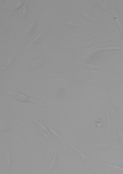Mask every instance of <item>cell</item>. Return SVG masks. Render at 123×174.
Wrapping results in <instances>:
<instances>
[{"label": "cell", "mask_w": 123, "mask_h": 174, "mask_svg": "<svg viewBox=\"0 0 123 174\" xmlns=\"http://www.w3.org/2000/svg\"><path fill=\"white\" fill-rule=\"evenodd\" d=\"M6 93L20 101L31 103L43 106H46L43 103L30 98L23 93L8 91H6Z\"/></svg>", "instance_id": "obj_1"}, {"label": "cell", "mask_w": 123, "mask_h": 174, "mask_svg": "<svg viewBox=\"0 0 123 174\" xmlns=\"http://www.w3.org/2000/svg\"><path fill=\"white\" fill-rule=\"evenodd\" d=\"M15 112L18 113L19 114H22L23 115L26 116L30 118H31V119H32L34 122H35L36 123H37L41 127L40 128L42 129L44 131H45L46 132H47V133H49V130H48V129L47 128V127L44 124H43L41 122V123L40 122H39L37 120H36L35 118H33L31 117V116L25 114H24V113H22L20 112H17L15 111Z\"/></svg>", "instance_id": "obj_2"}, {"label": "cell", "mask_w": 123, "mask_h": 174, "mask_svg": "<svg viewBox=\"0 0 123 174\" xmlns=\"http://www.w3.org/2000/svg\"><path fill=\"white\" fill-rule=\"evenodd\" d=\"M39 119L41 122L42 123L46 126L47 127V128L49 130V131H50V132L51 133H52L53 135L59 138H60V139H61V137L56 131L49 127L43 121H42V120H41L40 119Z\"/></svg>", "instance_id": "obj_3"}, {"label": "cell", "mask_w": 123, "mask_h": 174, "mask_svg": "<svg viewBox=\"0 0 123 174\" xmlns=\"http://www.w3.org/2000/svg\"><path fill=\"white\" fill-rule=\"evenodd\" d=\"M111 69H112V70H113L114 71L116 72H117L120 75H121L123 77V74L121 73L120 72L116 70L115 69H114L111 68Z\"/></svg>", "instance_id": "obj_4"}]
</instances>
